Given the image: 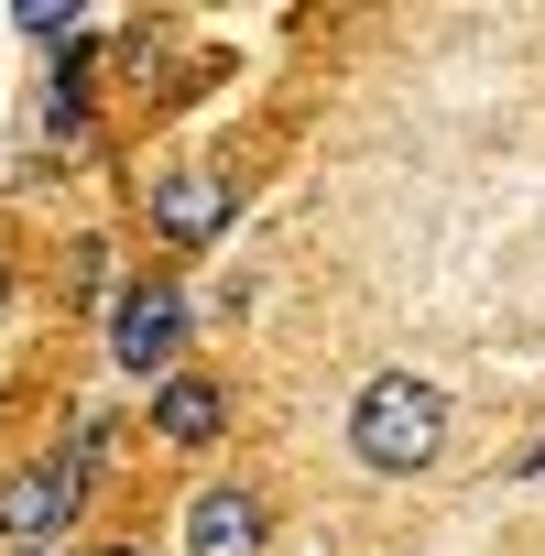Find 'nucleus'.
Returning <instances> with one entry per match:
<instances>
[{"mask_svg": "<svg viewBox=\"0 0 545 556\" xmlns=\"http://www.w3.org/2000/svg\"><path fill=\"white\" fill-rule=\"evenodd\" d=\"M436 447H447V393L426 371H371L350 404V458L404 480V469H436Z\"/></svg>", "mask_w": 545, "mask_h": 556, "instance_id": "obj_1", "label": "nucleus"}, {"mask_svg": "<svg viewBox=\"0 0 545 556\" xmlns=\"http://www.w3.org/2000/svg\"><path fill=\"white\" fill-rule=\"evenodd\" d=\"M175 350H186V295H175V285H131L121 317H110V361L164 393V382H175Z\"/></svg>", "mask_w": 545, "mask_h": 556, "instance_id": "obj_2", "label": "nucleus"}, {"mask_svg": "<svg viewBox=\"0 0 545 556\" xmlns=\"http://www.w3.org/2000/svg\"><path fill=\"white\" fill-rule=\"evenodd\" d=\"M66 513H77V469H66V458H45V469H12V480H0V534H12V545L55 534Z\"/></svg>", "mask_w": 545, "mask_h": 556, "instance_id": "obj_3", "label": "nucleus"}, {"mask_svg": "<svg viewBox=\"0 0 545 556\" xmlns=\"http://www.w3.org/2000/svg\"><path fill=\"white\" fill-rule=\"evenodd\" d=\"M186 545H197V556H262V502L229 491V480H207V491L186 502Z\"/></svg>", "mask_w": 545, "mask_h": 556, "instance_id": "obj_4", "label": "nucleus"}, {"mask_svg": "<svg viewBox=\"0 0 545 556\" xmlns=\"http://www.w3.org/2000/svg\"><path fill=\"white\" fill-rule=\"evenodd\" d=\"M218 426H229V393H218L207 371H175V382L153 393V437H164V447H207Z\"/></svg>", "mask_w": 545, "mask_h": 556, "instance_id": "obj_5", "label": "nucleus"}, {"mask_svg": "<svg viewBox=\"0 0 545 556\" xmlns=\"http://www.w3.org/2000/svg\"><path fill=\"white\" fill-rule=\"evenodd\" d=\"M218 218H229V175H164L153 186V229L164 240H218Z\"/></svg>", "mask_w": 545, "mask_h": 556, "instance_id": "obj_6", "label": "nucleus"}, {"mask_svg": "<svg viewBox=\"0 0 545 556\" xmlns=\"http://www.w3.org/2000/svg\"><path fill=\"white\" fill-rule=\"evenodd\" d=\"M0 306H12V262H0Z\"/></svg>", "mask_w": 545, "mask_h": 556, "instance_id": "obj_7", "label": "nucleus"}, {"mask_svg": "<svg viewBox=\"0 0 545 556\" xmlns=\"http://www.w3.org/2000/svg\"><path fill=\"white\" fill-rule=\"evenodd\" d=\"M110 556H153V545H110Z\"/></svg>", "mask_w": 545, "mask_h": 556, "instance_id": "obj_8", "label": "nucleus"}]
</instances>
